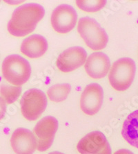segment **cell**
Here are the masks:
<instances>
[{
  "instance_id": "1",
  "label": "cell",
  "mask_w": 138,
  "mask_h": 154,
  "mask_svg": "<svg viewBox=\"0 0 138 154\" xmlns=\"http://www.w3.org/2000/svg\"><path fill=\"white\" fill-rule=\"evenodd\" d=\"M45 11L39 4H24L15 9L8 22V32L15 37H24L35 30L44 16Z\"/></svg>"
},
{
  "instance_id": "2",
  "label": "cell",
  "mask_w": 138,
  "mask_h": 154,
  "mask_svg": "<svg viewBox=\"0 0 138 154\" xmlns=\"http://www.w3.org/2000/svg\"><path fill=\"white\" fill-rule=\"evenodd\" d=\"M1 71L4 79L10 84L21 86L30 79L31 67L24 58L17 54H12L4 58Z\"/></svg>"
},
{
  "instance_id": "3",
  "label": "cell",
  "mask_w": 138,
  "mask_h": 154,
  "mask_svg": "<svg viewBox=\"0 0 138 154\" xmlns=\"http://www.w3.org/2000/svg\"><path fill=\"white\" fill-rule=\"evenodd\" d=\"M78 31L86 45L92 50H101L107 45V33L93 18H80L78 24Z\"/></svg>"
},
{
  "instance_id": "4",
  "label": "cell",
  "mask_w": 138,
  "mask_h": 154,
  "mask_svg": "<svg viewBox=\"0 0 138 154\" xmlns=\"http://www.w3.org/2000/svg\"><path fill=\"white\" fill-rule=\"evenodd\" d=\"M136 72L134 60L130 58H122L113 63L110 67L108 80L110 84L117 91H125L132 84Z\"/></svg>"
},
{
  "instance_id": "5",
  "label": "cell",
  "mask_w": 138,
  "mask_h": 154,
  "mask_svg": "<svg viewBox=\"0 0 138 154\" xmlns=\"http://www.w3.org/2000/svg\"><path fill=\"white\" fill-rule=\"evenodd\" d=\"M47 98L42 90L33 88L24 92L20 101L22 114L28 121H35L46 110Z\"/></svg>"
},
{
  "instance_id": "6",
  "label": "cell",
  "mask_w": 138,
  "mask_h": 154,
  "mask_svg": "<svg viewBox=\"0 0 138 154\" xmlns=\"http://www.w3.org/2000/svg\"><path fill=\"white\" fill-rule=\"evenodd\" d=\"M58 121L55 117L47 116L37 122L33 128L37 143V150L46 151L52 146L58 129Z\"/></svg>"
},
{
  "instance_id": "7",
  "label": "cell",
  "mask_w": 138,
  "mask_h": 154,
  "mask_svg": "<svg viewBox=\"0 0 138 154\" xmlns=\"http://www.w3.org/2000/svg\"><path fill=\"white\" fill-rule=\"evenodd\" d=\"M51 21L56 32L67 33L75 26L78 13L73 6L69 4H61L53 11Z\"/></svg>"
},
{
  "instance_id": "8",
  "label": "cell",
  "mask_w": 138,
  "mask_h": 154,
  "mask_svg": "<svg viewBox=\"0 0 138 154\" xmlns=\"http://www.w3.org/2000/svg\"><path fill=\"white\" fill-rule=\"evenodd\" d=\"M77 149L80 154H112L105 135L100 131H92L80 140Z\"/></svg>"
},
{
  "instance_id": "9",
  "label": "cell",
  "mask_w": 138,
  "mask_h": 154,
  "mask_svg": "<svg viewBox=\"0 0 138 154\" xmlns=\"http://www.w3.org/2000/svg\"><path fill=\"white\" fill-rule=\"evenodd\" d=\"M103 99L104 90L100 85L98 83L88 85L81 95V110L90 116L95 115L102 106Z\"/></svg>"
},
{
  "instance_id": "10",
  "label": "cell",
  "mask_w": 138,
  "mask_h": 154,
  "mask_svg": "<svg viewBox=\"0 0 138 154\" xmlns=\"http://www.w3.org/2000/svg\"><path fill=\"white\" fill-rule=\"evenodd\" d=\"M87 59V53L84 49L80 47H73L60 54L56 65L61 72L68 73L82 66Z\"/></svg>"
},
{
  "instance_id": "11",
  "label": "cell",
  "mask_w": 138,
  "mask_h": 154,
  "mask_svg": "<svg viewBox=\"0 0 138 154\" xmlns=\"http://www.w3.org/2000/svg\"><path fill=\"white\" fill-rule=\"evenodd\" d=\"M10 144L16 154H33L37 149L34 133L24 128H17L10 137Z\"/></svg>"
},
{
  "instance_id": "12",
  "label": "cell",
  "mask_w": 138,
  "mask_h": 154,
  "mask_svg": "<svg viewBox=\"0 0 138 154\" xmlns=\"http://www.w3.org/2000/svg\"><path fill=\"white\" fill-rule=\"evenodd\" d=\"M110 67L108 56L103 52H94L86 61L84 68L88 75L95 79L104 78L107 75Z\"/></svg>"
},
{
  "instance_id": "13",
  "label": "cell",
  "mask_w": 138,
  "mask_h": 154,
  "mask_svg": "<svg viewBox=\"0 0 138 154\" xmlns=\"http://www.w3.org/2000/svg\"><path fill=\"white\" fill-rule=\"evenodd\" d=\"M48 49V42L42 35L35 34L24 39L20 50L24 55L30 58H37L42 56Z\"/></svg>"
},
{
  "instance_id": "14",
  "label": "cell",
  "mask_w": 138,
  "mask_h": 154,
  "mask_svg": "<svg viewBox=\"0 0 138 154\" xmlns=\"http://www.w3.org/2000/svg\"><path fill=\"white\" fill-rule=\"evenodd\" d=\"M122 135L130 145L138 149V110L126 117L122 126Z\"/></svg>"
},
{
  "instance_id": "15",
  "label": "cell",
  "mask_w": 138,
  "mask_h": 154,
  "mask_svg": "<svg viewBox=\"0 0 138 154\" xmlns=\"http://www.w3.org/2000/svg\"><path fill=\"white\" fill-rule=\"evenodd\" d=\"M71 86L69 83H61L51 86L47 91L50 100L53 102H62L66 99L71 92Z\"/></svg>"
},
{
  "instance_id": "16",
  "label": "cell",
  "mask_w": 138,
  "mask_h": 154,
  "mask_svg": "<svg viewBox=\"0 0 138 154\" xmlns=\"http://www.w3.org/2000/svg\"><path fill=\"white\" fill-rule=\"evenodd\" d=\"M22 92L21 86H11L8 85H0V94L5 102L11 104L16 101Z\"/></svg>"
},
{
  "instance_id": "17",
  "label": "cell",
  "mask_w": 138,
  "mask_h": 154,
  "mask_svg": "<svg viewBox=\"0 0 138 154\" xmlns=\"http://www.w3.org/2000/svg\"><path fill=\"white\" fill-rule=\"evenodd\" d=\"M106 4V1L105 0H100V1H97V0H91V1H76V4L79 8L85 12L89 13H94L97 11H100L101 8L104 7Z\"/></svg>"
},
{
  "instance_id": "18",
  "label": "cell",
  "mask_w": 138,
  "mask_h": 154,
  "mask_svg": "<svg viewBox=\"0 0 138 154\" xmlns=\"http://www.w3.org/2000/svg\"><path fill=\"white\" fill-rule=\"evenodd\" d=\"M6 112V103L1 97H0V121L5 116Z\"/></svg>"
},
{
  "instance_id": "19",
  "label": "cell",
  "mask_w": 138,
  "mask_h": 154,
  "mask_svg": "<svg viewBox=\"0 0 138 154\" xmlns=\"http://www.w3.org/2000/svg\"><path fill=\"white\" fill-rule=\"evenodd\" d=\"M113 154H134L132 151H131L128 149H119V150L115 151Z\"/></svg>"
},
{
  "instance_id": "20",
  "label": "cell",
  "mask_w": 138,
  "mask_h": 154,
  "mask_svg": "<svg viewBox=\"0 0 138 154\" xmlns=\"http://www.w3.org/2000/svg\"><path fill=\"white\" fill-rule=\"evenodd\" d=\"M48 154H64V153H62L61 152H58V151H53V152H51Z\"/></svg>"
}]
</instances>
